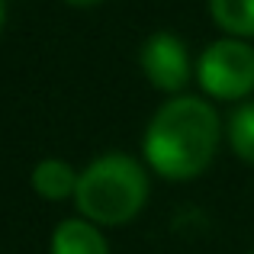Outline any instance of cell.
<instances>
[{
  "label": "cell",
  "mask_w": 254,
  "mask_h": 254,
  "mask_svg": "<svg viewBox=\"0 0 254 254\" xmlns=\"http://www.w3.org/2000/svg\"><path fill=\"white\" fill-rule=\"evenodd\" d=\"M64 6H71V10H93V6H100L103 0H62Z\"/></svg>",
  "instance_id": "cell-9"
},
{
  "label": "cell",
  "mask_w": 254,
  "mask_h": 254,
  "mask_svg": "<svg viewBox=\"0 0 254 254\" xmlns=\"http://www.w3.org/2000/svg\"><path fill=\"white\" fill-rule=\"evenodd\" d=\"M225 145V116L203 93H174L151 110L142 129V161L158 180L193 184L216 164Z\"/></svg>",
  "instance_id": "cell-1"
},
{
  "label": "cell",
  "mask_w": 254,
  "mask_h": 254,
  "mask_svg": "<svg viewBox=\"0 0 254 254\" xmlns=\"http://www.w3.org/2000/svg\"><path fill=\"white\" fill-rule=\"evenodd\" d=\"M49 254H113L106 229L84 216H68L55 222L49 235Z\"/></svg>",
  "instance_id": "cell-6"
},
{
  "label": "cell",
  "mask_w": 254,
  "mask_h": 254,
  "mask_svg": "<svg viewBox=\"0 0 254 254\" xmlns=\"http://www.w3.org/2000/svg\"><path fill=\"white\" fill-rule=\"evenodd\" d=\"M251 254H254V248H251Z\"/></svg>",
  "instance_id": "cell-11"
},
{
  "label": "cell",
  "mask_w": 254,
  "mask_h": 254,
  "mask_svg": "<svg viewBox=\"0 0 254 254\" xmlns=\"http://www.w3.org/2000/svg\"><path fill=\"white\" fill-rule=\"evenodd\" d=\"M138 71L148 87L161 97L184 93L196 77V58L187 49V39L171 29H155L138 45Z\"/></svg>",
  "instance_id": "cell-4"
},
{
  "label": "cell",
  "mask_w": 254,
  "mask_h": 254,
  "mask_svg": "<svg viewBox=\"0 0 254 254\" xmlns=\"http://www.w3.org/2000/svg\"><path fill=\"white\" fill-rule=\"evenodd\" d=\"M196 90L212 103H242L254 97V42L219 32L196 55Z\"/></svg>",
  "instance_id": "cell-3"
},
{
  "label": "cell",
  "mask_w": 254,
  "mask_h": 254,
  "mask_svg": "<svg viewBox=\"0 0 254 254\" xmlns=\"http://www.w3.org/2000/svg\"><path fill=\"white\" fill-rule=\"evenodd\" d=\"M206 13L222 36L254 42V0H206Z\"/></svg>",
  "instance_id": "cell-8"
},
{
  "label": "cell",
  "mask_w": 254,
  "mask_h": 254,
  "mask_svg": "<svg viewBox=\"0 0 254 254\" xmlns=\"http://www.w3.org/2000/svg\"><path fill=\"white\" fill-rule=\"evenodd\" d=\"M151 168L142 155L129 151H103L81 168L74 193V212L90 222L110 229H126L145 212L151 199Z\"/></svg>",
  "instance_id": "cell-2"
},
{
  "label": "cell",
  "mask_w": 254,
  "mask_h": 254,
  "mask_svg": "<svg viewBox=\"0 0 254 254\" xmlns=\"http://www.w3.org/2000/svg\"><path fill=\"white\" fill-rule=\"evenodd\" d=\"M6 16H10V6H6V0H0V36L6 29Z\"/></svg>",
  "instance_id": "cell-10"
},
{
  "label": "cell",
  "mask_w": 254,
  "mask_h": 254,
  "mask_svg": "<svg viewBox=\"0 0 254 254\" xmlns=\"http://www.w3.org/2000/svg\"><path fill=\"white\" fill-rule=\"evenodd\" d=\"M225 148L242 164L254 168V97L225 113Z\"/></svg>",
  "instance_id": "cell-7"
},
{
  "label": "cell",
  "mask_w": 254,
  "mask_h": 254,
  "mask_svg": "<svg viewBox=\"0 0 254 254\" xmlns=\"http://www.w3.org/2000/svg\"><path fill=\"white\" fill-rule=\"evenodd\" d=\"M77 180H81V168L71 164L68 158H39L29 168V190L36 193L42 203H74Z\"/></svg>",
  "instance_id": "cell-5"
}]
</instances>
